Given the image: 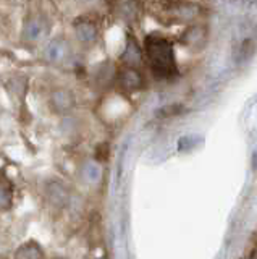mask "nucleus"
Masks as SVG:
<instances>
[{"label":"nucleus","mask_w":257,"mask_h":259,"mask_svg":"<svg viewBox=\"0 0 257 259\" xmlns=\"http://www.w3.org/2000/svg\"><path fill=\"white\" fill-rule=\"evenodd\" d=\"M146 84H147V78L146 73H144V68L118 65L114 91H118L122 94H136L142 91Z\"/></svg>","instance_id":"423d86ee"},{"label":"nucleus","mask_w":257,"mask_h":259,"mask_svg":"<svg viewBox=\"0 0 257 259\" xmlns=\"http://www.w3.org/2000/svg\"><path fill=\"white\" fill-rule=\"evenodd\" d=\"M17 259H44V254H42L41 246H39L37 243L31 241L17 251Z\"/></svg>","instance_id":"f8f14e48"},{"label":"nucleus","mask_w":257,"mask_h":259,"mask_svg":"<svg viewBox=\"0 0 257 259\" xmlns=\"http://www.w3.org/2000/svg\"><path fill=\"white\" fill-rule=\"evenodd\" d=\"M164 12L168 18L175 21H188L196 18L199 13V7L191 2H181V0H168L164 5Z\"/></svg>","instance_id":"1a4fd4ad"},{"label":"nucleus","mask_w":257,"mask_h":259,"mask_svg":"<svg viewBox=\"0 0 257 259\" xmlns=\"http://www.w3.org/2000/svg\"><path fill=\"white\" fill-rule=\"evenodd\" d=\"M118 65H125V67H139L144 68V49H142V42L134 36V32L131 29L126 31L125 36V44L122 52H120L118 59H117Z\"/></svg>","instance_id":"6e6552de"},{"label":"nucleus","mask_w":257,"mask_h":259,"mask_svg":"<svg viewBox=\"0 0 257 259\" xmlns=\"http://www.w3.org/2000/svg\"><path fill=\"white\" fill-rule=\"evenodd\" d=\"M5 89L7 93L12 96H21L26 93L28 88V78L25 75H13L5 81Z\"/></svg>","instance_id":"9d476101"},{"label":"nucleus","mask_w":257,"mask_h":259,"mask_svg":"<svg viewBox=\"0 0 257 259\" xmlns=\"http://www.w3.org/2000/svg\"><path fill=\"white\" fill-rule=\"evenodd\" d=\"M106 15L102 10H91L75 13L71 16L68 36L81 55L91 54L104 44L106 34Z\"/></svg>","instance_id":"f03ea898"},{"label":"nucleus","mask_w":257,"mask_h":259,"mask_svg":"<svg viewBox=\"0 0 257 259\" xmlns=\"http://www.w3.org/2000/svg\"><path fill=\"white\" fill-rule=\"evenodd\" d=\"M0 84H2V81H0Z\"/></svg>","instance_id":"ddd939ff"},{"label":"nucleus","mask_w":257,"mask_h":259,"mask_svg":"<svg viewBox=\"0 0 257 259\" xmlns=\"http://www.w3.org/2000/svg\"><path fill=\"white\" fill-rule=\"evenodd\" d=\"M118 63L117 60L104 59L97 63L91 65L86 68V79L89 86L97 93H109L114 91L115 88V78H117Z\"/></svg>","instance_id":"39448f33"},{"label":"nucleus","mask_w":257,"mask_h":259,"mask_svg":"<svg viewBox=\"0 0 257 259\" xmlns=\"http://www.w3.org/2000/svg\"><path fill=\"white\" fill-rule=\"evenodd\" d=\"M81 54L68 32H57L41 47V59L50 68L73 71L81 68Z\"/></svg>","instance_id":"20e7f679"},{"label":"nucleus","mask_w":257,"mask_h":259,"mask_svg":"<svg viewBox=\"0 0 257 259\" xmlns=\"http://www.w3.org/2000/svg\"><path fill=\"white\" fill-rule=\"evenodd\" d=\"M47 105L55 115H71L76 109V93L70 86L55 84L47 93Z\"/></svg>","instance_id":"0eeeda50"},{"label":"nucleus","mask_w":257,"mask_h":259,"mask_svg":"<svg viewBox=\"0 0 257 259\" xmlns=\"http://www.w3.org/2000/svg\"><path fill=\"white\" fill-rule=\"evenodd\" d=\"M67 2L75 13L102 10L104 8V0H67Z\"/></svg>","instance_id":"9b49d317"},{"label":"nucleus","mask_w":257,"mask_h":259,"mask_svg":"<svg viewBox=\"0 0 257 259\" xmlns=\"http://www.w3.org/2000/svg\"><path fill=\"white\" fill-rule=\"evenodd\" d=\"M144 67L157 81H173L180 75L175 44L160 32H149L142 39Z\"/></svg>","instance_id":"f257e3e1"},{"label":"nucleus","mask_w":257,"mask_h":259,"mask_svg":"<svg viewBox=\"0 0 257 259\" xmlns=\"http://www.w3.org/2000/svg\"><path fill=\"white\" fill-rule=\"evenodd\" d=\"M54 16L41 4H31L20 26V44L26 49H41L54 32Z\"/></svg>","instance_id":"7ed1b4c3"}]
</instances>
